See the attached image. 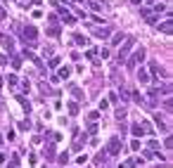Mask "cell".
Instances as JSON below:
<instances>
[{
	"instance_id": "4316f807",
	"label": "cell",
	"mask_w": 173,
	"mask_h": 168,
	"mask_svg": "<svg viewBox=\"0 0 173 168\" xmlns=\"http://www.w3.org/2000/svg\"><path fill=\"white\" fill-rule=\"evenodd\" d=\"M3 161H5V154H0V163H3Z\"/></svg>"
},
{
	"instance_id": "ffe728a7",
	"label": "cell",
	"mask_w": 173,
	"mask_h": 168,
	"mask_svg": "<svg viewBox=\"0 0 173 168\" xmlns=\"http://www.w3.org/2000/svg\"><path fill=\"white\" fill-rule=\"evenodd\" d=\"M7 81H10V85H17V76H14V74H10V76H7Z\"/></svg>"
},
{
	"instance_id": "83f0119b",
	"label": "cell",
	"mask_w": 173,
	"mask_h": 168,
	"mask_svg": "<svg viewBox=\"0 0 173 168\" xmlns=\"http://www.w3.org/2000/svg\"><path fill=\"white\" fill-rule=\"evenodd\" d=\"M0 145H3V137H0Z\"/></svg>"
},
{
	"instance_id": "44dd1931",
	"label": "cell",
	"mask_w": 173,
	"mask_h": 168,
	"mask_svg": "<svg viewBox=\"0 0 173 168\" xmlns=\"http://www.w3.org/2000/svg\"><path fill=\"white\" fill-rule=\"evenodd\" d=\"M121 40H123V33H119V36H116V38H114V40H112V43H114V45H119V43H121Z\"/></svg>"
},
{
	"instance_id": "30bf717a",
	"label": "cell",
	"mask_w": 173,
	"mask_h": 168,
	"mask_svg": "<svg viewBox=\"0 0 173 168\" xmlns=\"http://www.w3.org/2000/svg\"><path fill=\"white\" fill-rule=\"evenodd\" d=\"M74 40H76V45H88L86 36H81V33H78V36H74Z\"/></svg>"
},
{
	"instance_id": "3957f363",
	"label": "cell",
	"mask_w": 173,
	"mask_h": 168,
	"mask_svg": "<svg viewBox=\"0 0 173 168\" xmlns=\"http://www.w3.org/2000/svg\"><path fill=\"white\" fill-rule=\"evenodd\" d=\"M130 48H133V38H128V40H126V45L121 48V52H119V62H123L126 57H128V50H130Z\"/></svg>"
},
{
	"instance_id": "6da1fadb",
	"label": "cell",
	"mask_w": 173,
	"mask_h": 168,
	"mask_svg": "<svg viewBox=\"0 0 173 168\" xmlns=\"http://www.w3.org/2000/svg\"><path fill=\"white\" fill-rule=\"evenodd\" d=\"M119 149H121V140H119V137H112V140L107 142V154L116 156V154H119Z\"/></svg>"
},
{
	"instance_id": "8992f818",
	"label": "cell",
	"mask_w": 173,
	"mask_h": 168,
	"mask_svg": "<svg viewBox=\"0 0 173 168\" xmlns=\"http://www.w3.org/2000/svg\"><path fill=\"white\" fill-rule=\"evenodd\" d=\"M138 81H140L142 85H147V83H149V74H147L145 69H140V71H138Z\"/></svg>"
},
{
	"instance_id": "d6986e66",
	"label": "cell",
	"mask_w": 173,
	"mask_h": 168,
	"mask_svg": "<svg viewBox=\"0 0 173 168\" xmlns=\"http://www.w3.org/2000/svg\"><path fill=\"white\" fill-rule=\"evenodd\" d=\"M116 119H119V121L126 119V111H123V109H119V111H116Z\"/></svg>"
},
{
	"instance_id": "5bb4252c",
	"label": "cell",
	"mask_w": 173,
	"mask_h": 168,
	"mask_svg": "<svg viewBox=\"0 0 173 168\" xmlns=\"http://www.w3.org/2000/svg\"><path fill=\"white\" fill-rule=\"evenodd\" d=\"M90 10L92 12H100V10H102V5H100L97 0H92V3H90Z\"/></svg>"
},
{
	"instance_id": "ac0fdd59",
	"label": "cell",
	"mask_w": 173,
	"mask_h": 168,
	"mask_svg": "<svg viewBox=\"0 0 173 168\" xmlns=\"http://www.w3.org/2000/svg\"><path fill=\"white\" fill-rule=\"evenodd\" d=\"M109 102H112V104H116V102H119V97H116V92H109Z\"/></svg>"
},
{
	"instance_id": "52a82bcc",
	"label": "cell",
	"mask_w": 173,
	"mask_h": 168,
	"mask_svg": "<svg viewBox=\"0 0 173 168\" xmlns=\"http://www.w3.org/2000/svg\"><path fill=\"white\" fill-rule=\"evenodd\" d=\"M154 121H157V125H159V128H161V130H166V133H168V125H166V123H164V119H161V114H154Z\"/></svg>"
},
{
	"instance_id": "277c9868",
	"label": "cell",
	"mask_w": 173,
	"mask_h": 168,
	"mask_svg": "<svg viewBox=\"0 0 173 168\" xmlns=\"http://www.w3.org/2000/svg\"><path fill=\"white\" fill-rule=\"evenodd\" d=\"M130 62H133V64H142V62H145V48H138Z\"/></svg>"
},
{
	"instance_id": "d4e9b609",
	"label": "cell",
	"mask_w": 173,
	"mask_h": 168,
	"mask_svg": "<svg viewBox=\"0 0 173 168\" xmlns=\"http://www.w3.org/2000/svg\"><path fill=\"white\" fill-rule=\"evenodd\" d=\"M17 161H19V159L14 156V159H12V163H7V168H17Z\"/></svg>"
},
{
	"instance_id": "7402d4cb",
	"label": "cell",
	"mask_w": 173,
	"mask_h": 168,
	"mask_svg": "<svg viewBox=\"0 0 173 168\" xmlns=\"http://www.w3.org/2000/svg\"><path fill=\"white\" fill-rule=\"evenodd\" d=\"M12 64H14V69H19V66H22V59H19V57H14V59H12Z\"/></svg>"
},
{
	"instance_id": "f1b7e54d",
	"label": "cell",
	"mask_w": 173,
	"mask_h": 168,
	"mask_svg": "<svg viewBox=\"0 0 173 168\" xmlns=\"http://www.w3.org/2000/svg\"><path fill=\"white\" fill-rule=\"evenodd\" d=\"M0 107H3V104H0Z\"/></svg>"
},
{
	"instance_id": "4fadbf2b",
	"label": "cell",
	"mask_w": 173,
	"mask_h": 168,
	"mask_svg": "<svg viewBox=\"0 0 173 168\" xmlns=\"http://www.w3.org/2000/svg\"><path fill=\"white\" fill-rule=\"evenodd\" d=\"M45 159H55V147H45Z\"/></svg>"
},
{
	"instance_id": "2e32d148",
	"label": "cell",
	"mask_w": 173,
	"mask_h": 168,
	"mask_svg": "<svg viewBox=\"0 0 173 168\" xmlns=\"http://www.w3.org/2000/svg\"><path fill=\"white\" fill-rule=\"evenodd\" d=\"M3 45H5L7 50H12V48H14V43H12V38H3Z\"/></svg>"
},
{
	"instance_id": "9c48e42d",
	"label": "cell",
	"mask_w": 173,
	"mask_h": 168,
	"mask_svg": "<svg viewBox=\"0 0 173 168\" xmlns=\"http://www.w3.org/2000/svg\"><path fill=\"white\" fill-rule=\"evenodd\" d=\"M159 28H161V31H164V33H166V36H168V33L173 31V24H171V22H164L161 26H159Z\"/></svg>"
},
{
	"instance_id": "9a60e30c",
	"label": "cell",
	"mask_w": 173,
	"mask_h": 168,
	"mask_svg": "<svg viewBox=\"0 0 173 168\" xmlns=\"http://www.w3.org/2000/svg\"><path fill=\"white\" fill-rule=\"evenodd\" d=\"M66 109H69V114H76V111H78V104L69 102V104H66Z\"/></svg>"
},
{
	"instance_id": "8fae6325",
	"label": "cell",
	"mask_w": 173,
	"mask_h": 168,
	"mask_svg": "<svg viewBox=\"0 0 173 168\" xmlns=\"http://www.w3.org/2000/svg\"><path fill=\"white\" fill-rule=\"evenodd\" d=\"M133 135H135V137H142V125H140V123L133 125Z\"/></svg>"
},
{
	"instance_id": "5b68a950",
	"label": "cell",
	"mask_w": 173,
	"mask_h": 168,
	"mask_svg": "<svg viewBox=\"0 0 173 168\" xmlns=\"http://www.w3.org/2000/svg\"><path fill=\"white\" fill-rule=\"evenodd\" d=\"M92 36H97V38H109L112 36V28H92Z\"/></svg>"
},
{
	"instance_id": "603a6c76",
	"label": "cell",
	"mask_w": 173,
	"mask_h": 168,
	"mask_svg": "<svg viewBox=\"0 0 173 168\" xmlns=\"http://www.w3.org/2000/svg\"><path fill=\"white\" fill-rule=\"evenodd\" d=\"M88 119H90V121H97L100 114H97V111H92V114H88Z\"/></svg>"
},
{
	"instance_id": "7c38bea8",
	"label": "cell",
	"mask_w": 173,
	"mask_h": 168,
	"mask_svg": "<svg viewBox=\"0 0 173 168\" xmlns=\"http://www.w3.org/2000/svg\"><path fill=\"white\" fill-rule=\"evenodd\" d=\"M140 125H142V133H147V135H152V125L147 123V121H142Z\"/></svg>"
},
{
	"instance_id": "484cf974",
	"label": "cell",
	"mask_w": 173,
	"mask_h": 168,
	"mask_svg": "<svg viewBox=\"0 0 173 168\" xmlns=\"http://www.w3.org/2000/svg\"><path fill=\"white\" fill-rule=\"evenodd\" d=\"M0 64H7V57H5V54H0Z\"/></svg>"
},
{
	"instance_id": "cb8c5ba5",
	"label": "cell",
	"mask_w": 173,
	"mask_h": 168,
	"mask_svg": "<svg viewBox=\"0 0 173 168\" xmlns=\"http://www.w3.org/2000/svg\"><path fill=\"white\" fill-rule=\"evenodd\" d=\"M48 64H50V66H52V69H55V66L60 64V59H57V57H52V59H50V62H48Z\"/></svg>"
},
{
	"instance_id": "e0dca14e",
	"label": "cell",
	"mask_w": 173,
	"mask_h": 168,
	"mask_svg": "<svg viewBox=\"0 0 173 168\" xmlns=\"http://www.w3.org/2000/svg\"><path fill=\"white\" fill-rule=\"evenodd\" d=\"M130 149H133V152H138V149H140V140H133V142H130Z\"/></svg>"
},
{
	"instance_id": "ba28073f",
	"label": "cell",
	"mask_w": 173,
	"mask_h": 168,
	"mask_svg": "<svg viewBox=\"0 0 173 168\" xmlns=\"http://www.w3.org/2000/svg\"><path fill=\"white\" fill-rule=\"evenodd\" d=\"M69 74H71V69H69V66H62V69H60V74H57V78H69Z\"/></svg>"
},
{
	"instance_id": "7a4b0ae2",
	"label": "cell",
	"mask_w": 173,
	"mask_h": 168,
	"mask_svg": "<svg viewBox=\"0 0 173 168\" xmlns=\"http://www.w3.org/2000/svg\"><path fill=\"white\" fill-rule=\"evenodd\" d=\"M36 36H38L36 26H24V38H26L29 43H36Z\"/></svg>"
}]
</instances>
